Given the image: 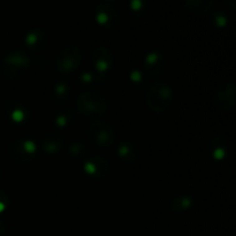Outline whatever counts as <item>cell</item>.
<instances>
[{
  "label": "cell",
  "instance_id": "cell-1",
  "mask_svg": "<svg viewBox=\"0 0 236 236\" xmlns=\"http://www.w3.org/2000/svg\"><path fill=\"white\" fill-rule=\"evenodd\" d=\"M173 93L166 84L156 83L146 92V104L154 112H164L171 106Z\"/></svg>",
  "mask_w": 236,
  "mask_h": 236
},
{
  "label": "cell",
  "instance_id": "cell-2",
  "mask_svg": "<svg viewBox=\"0 0 236 236\" xmlns=\"http://www.w3.org/2000/svg\"><path fill=\"white\" fill-rule=\"evenodd\" d=\"M106 108L105 99L96 92H85L78 98V111L84 115H101Z\"/></svg>",
  "mask_w": 236,
  "mask_h": 236
},
{
  "label": "cell",
  "instance_id": "cell-3",
  "mask_svg": "<svg viewBox=\"0 0 236 236\" xmlns=\"http://www.w3.org/2000/svg\"><path fill=\"white\" fill-rule=\"evenodd\" d=\"M89 137L93 144L100 148H108L114 143L115 133L113 128L104 122H96L90 127Z\"/></svg>",
  "mask_w": 236,
  "mask_h": 236
},
{
  "label": "cell",
  "instance_id": "cell-4",
  "mask_svg": "<svg viewBox=\"0 0 236 236\" xmlns=\"http://www.w3.org/2000/svg\"><path fill=\"white\" fill-rule=\"evenodd\" d=\"M81 62V50L77 46H69L65 49L58 58V69L64 74L73 72Z\"/></svg>",
  "mask_w": 236,
  "mask_h": 236
},
{
  "label": "cell",
  "instance_id": "cell-5",
  "mask_svg": "<svg viewBox=\"0 0 236 236\" xmlns=\"http://www.w3.org/2000/svg\"><path fill=\"white\" fill-rule=\"evenodd\" d=\"M235 103V88L234 84L224 85L217 93V105L222 110H230Z\"/></svg>",
  "mask_w": 236,
  "mask_h": 236
},
{
  "label": "cell",
  "instance_id": "cell-6",
  "mask_svg": "<svg viewBox=\"0 0 236 236\" xmlns=\"http://www.w3.org/2000/svg\"><path fill=\"white\" fill-rule=\"evenodd\" d=\"M189 11L196 14H203L212 7L213 0H184Z\"/></svg>",
  "mask_w": 236,
  "mask_h": 236
},
{
  "label": "cell",
  "instance_id": "cell-7",
  "mask_svg": "<svg viewBox=\"0 0 236 236\" xmlns=\"http://www.w3.org/2000/svg\"><path fill=\"white\" fill-rule=\"evenodd\" d=\"M141 6V1L139 0H133V7L134 8H137Z\"/></svg>",
  "mask_w": 236,
  "mask_h": 236
}]
</instances>
